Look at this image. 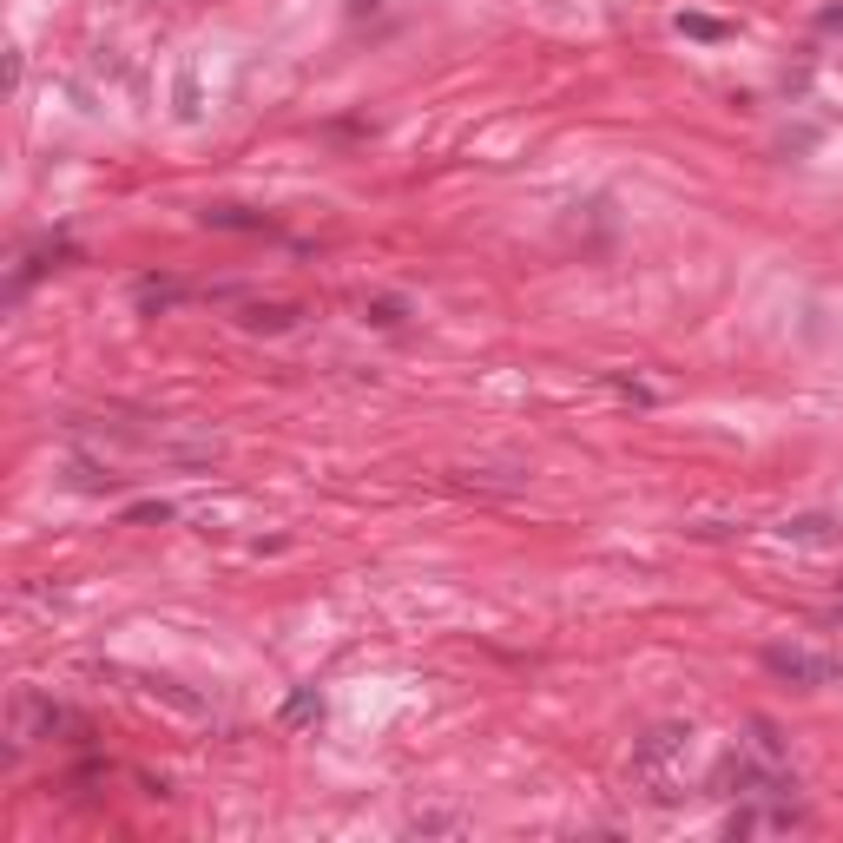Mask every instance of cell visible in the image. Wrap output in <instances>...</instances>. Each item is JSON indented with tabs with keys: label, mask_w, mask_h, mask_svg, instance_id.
Masks as SVG:
<instances>
[{
	"label": "cell",
	"mask_w": 843,
	"mask_h": 843,
	"mask_svg": "<svg viewBox=\"0 0 843 843\" xmlns=\"http://www.w3.org/2000/svg\"><path fill=\"white\" fill-rule=\"evenodd\" d=\"M369 7H376V0H350V14H369Z\"/></svg>",
	"instance_id": "obj_16"
},
{
	"label": "cell",
	"mask_w": 843,
	"mask_h": 843,
	"mask_svg": "<svg viewBox=\"0 0 843 843\" xmlns=\"http://www.w3.org/2000/svg\"><path fill=\"white\" fill-rule=\"evenodd\" d=\"M126 521H172V501H139V508H126Z\"/></svg>",
	"instance_id": "obj_14"
},
{
	"label": "cell",
	"mask_w": 843,
	"mask_h": 843,
	"mask_svg": "<svg viewBox=\"0 0 843 843\" xmlns=\"http://www.w3.org/2000/svg\"><path fill=\"white\" fill-rule=\"evenodd\" d=\"M290 323H297L290 303H251V310H244V330H290Z\"/></svg>",
	"instance_id": "obj_9"
},
{
	"label": "cell",
	"mask_w": 843,
	"mask_h": 843,
	"mask_svg": "<svg viewBox=\"0 0 843 843\" xmlns=\"http://www.w3.org/2000/svg\"><path fill=\"white\" fill-rule=\"evenodd\" d=\"M205 224H211V231H271L264 211H244V205H211Z\"/></svg>",
	"instance_id": "obj_8"
},
{
	"label": "cell",
	"mask_w": 843,
	"mask_h": 843,
	"mask_svg": "<svg viewBox=\"0 0 843 843\" xmlns=\"http://www.w3.org/2000/svg\"><path fill=\"white\" fill-rule=\"evenodd\" d=\"M685 738H692L685 725H653V732L633 745V771H639V778H653L666 758H679V751H685Z\"/></svg>",
	"instance_id": "obj_5"
},
{
	"label": "cell",
	"mask_w": 843,
	"mask_h": 843,
	"mask_svg": "<svg viewBox=\"0 0 843 843\" xmlns=\"http://www.w3.org/2000/svg\"><path fill=\"white\" fill-rule=\"evenodd\" d=\"M606 389L626 396V402H639V409H653V402H659V389H646V382H633V376H606Z\"/></svg>",
	"instance_id": "obj_13"
},
{
	"label": "cell",
	"mask_w": 843,
	"mask_h": 843,
	"mask_svg": "<svg viewBox=\"0 0 843 843\" xmlns=\"http://www.w3.org/2000/svg\"><path fill=\"white\" fill-rule=\"evenodd\" d=\"M363 317L376 323V330H396V323L409 317V303H402V297H376V303H369V310H363Z\"/></svg>",
	"instance_id": "obj_12"
},
{
	"label": "cell",
	"mask_w": 843,
	"mask_h": 843,
	"mask_svg": "<svg viewBox=\"0 0 843 843\" xmlns=\"http://www.w3.org/2000/svg\"><path fill=\"white\" fill-rule=\"evenodd\" d=\"M86 725L73 705H53L47 692H33V685H20L14 692V745H33V738H66V745H86Z\"/></svg>",
	"instance_id": "obj_1"
},
{
	"label": "cell",
	"mask_w": 843,
	"mask_h": 843,
	"mask_svg": "<svg viewBox=\"0 0 843 843\" xmlns=\"http://www.w3.org/2000/svg\"><path fill=\"white\" fill-rule=\"evenodd\" d=\"M277 718H284L290 732H297V725H317V718H323V692H317V685H297V692L284 699V712H277Z\"/></svg>",
	"instance_id": "obj_7"
},
{
	"label": "cell",
	"mask_w": 843,
	"mask_h": 843,
	"mask_svg": "<svg viewBox=\"0 0 843 843\" xmlns=\"http://www.w3.org/2000/svg\"><path fill=\"white\" fill-rule=\"evenodd\" d=\"M778 534L797 541V547H824V541H837V521H830V514H791Z\"/></svg>",
	"instance_id": "obj_6"
},
{
	"label": "cell",
	"mask_w": 843,
	"mask_h": 843,
	"mask_svg": "<svg viewBox=\"0 0 843 843\" xmlns=\"http://www.w3.org/2000/svg\"><path fill=\"white\" fill-rule=\"evenodd\" d=\"M672 27H679L685 40H705V47H712V40H732V27H725V20H712V14H679Z\"/></svg>",
	"instance_id": "obj_10"
},
{
	"label": "cell",
	"mask_w": 843,
	"mask_h": 843,
	"mask_svg": "<svg viewBox=\"0 0 843 843\" xmlns=\"http://www.w3.org/2000/svg\"><path fill=\"white\" fill-rule=\"evenodd\" d=\"M764 672L784 685H804V692H824V685H843V659L837 653H811V646H764Z\"/></svg>",
	"instance_id": "obj_3"
},
{
	"label": "cell",
	"mask_w": 843,
	"mask_h": 843,
	"mask_svg": "<svg viewBox=\"0 0 843 843\" xmlns=\"http://www.w3.org/2000/svg\"><path fill=\"white\" fill-rule=\"evenodd\" d=\"M718 791L725 797H797V778L784 771V764L771 758H751V751H732V758L718 764Z\"/></svg>",
	"instance_id": "obj_2"
},
{
	"label": "cell",
	"mask_w": 843,
	"mask_h": 843,
	"mask_svg": "<svg viewBox=\"0 0 843 843\" xmlns=\"http://www.w3.org/2000/svg\"><path fill=\"white\" fill-rule=\"evenodd\" d=\"M415 830H422V837H435V830H462V817H422Z\"/></svg>",
	"instance_id": "obj_15"
},
{
	"label": "cell",
	"mask_w": 843,
	"mask_h": 843,
	"mask_svg": "<svg viewBox=\"0 0 843 843\" xmlns=\"http://www.w3.org/2000/svg\"><path fill=\"white\" fill-rule=\"evenodd\" d=\"M837 587H843V580H837Z\"/></svg>",
	"instance_id": "obj_17"
},
{
	"label": "cell",
	"mask_w": 843,
	"mask_h": 843,
	"mask_svg": "<svg viewBox=\"0 0 843 843\" xmlns=\"http://www.w3.org/2000/svg\"><path fill=\"white\" fill-rule=\"evenodd\" d=\"M758 830H804V811L791 797H758V804L725 817V837H758Z\"/></svg>",
	"instance_id": "obj_4"
},
{
	"label": "cell",
	"mask_w": 843,
	"mask_h": 843,
	"mask_svg": "<svg viewBox=\"0 0 843 843\" xmlns=\"http://www.w3.org/2000/svg\"><path fill=\"white\" fill-rule=\"evenodd\" d=\"M751 751H758V758H771V764H784V738H778V725H771V718H751Z\"/></svg>",
	"instance_id": "obj_11"
}]
</instances>
